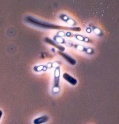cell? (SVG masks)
Wrapping results in <instances>:
<instances>
[{
	"instance_id": "obj_1",
	"label": "cell",
	"mask_w": 119,
	"mask_h": 124,
	"mask_svg": "<svg viewBox=\"0 0 119 124\" xmlns=\"http://www.w3.org/2000/svg\"><path fill=\"white\" fill-rule=\"evenodd\" d=\"M26 21L32 25L42 27L43 28L47 29H69L73 31H80L81 29L79 27L76 28H69L67 27H63L61 26H56L53 24H48L46 22H42L41 21H38L36 19L32 17L31 16H28L25 19Z\"/></svg>"
},
{
	"instance_id": "obj_2",
	"label": "cell",
	"mask_w": 119,
	"mask_h": 124,
	"mask_svg": "<svg viewBox=\"0 0 119 124\" xmlns=\"http://www.w3.org/2000/svg\"><path fill=\"white\" fill-rule=\"evenodd\" d=\"M63 78L69 83L72 84L73 85H75L77 84V80L74 78H73L72 76L68 74L67 73H64L63 75Z\"/></svg>"
},
{
	"instance_id": "obj_3",
	"label": "cell",
	"mask_w": 119,
	"mask_h": 124,
	"mask_svg": "<svg viewBox=\"0 0 119 124\" xmlns=\"http://www.w3.org/2000/svg\"><path fill=\"white\" fill-rule=\"evenodd\" d=\"M49 120V118L47 115H44L35 119L34 121V124H42L47 122Z\"/></svg>"
},
{
	"instance_id": "obj_4",
	"label": "cell",
	"mask_w": 119,
	"mask_h": 124,
	"mask_svg": "<svg viewBox=\"0 0 119 124\" xmlns=\"http://www.w3.org/2000/svg\"><path fill=\"white\" fill-rule=\"evenodd\" d=\"M58 53L59 55H60L61 56H62L66 61H67L69 63H70L72 65H74L76 63V61L72 58L71 57L68 56L67 54L63 53L62 52H58Z\"/></svg>"
},
{
	"instance_id": "obj_5",
	"label": "cell",
	"mask_w": 119,
	"mask_h": 124,
	"mask_svg": "<svg viewBox=\"0 0 119 124\" xmlns=\"http://www.w3.org/2000/svg\"><path fill=\"white\" fill-rule=\"evenodd\" d=\"M45 41L47 43V44H49L53 46L56 47V48H57L58 49H59L60 51H63L65 50V48L64 47H62V46H59V45H58L57 44H56L51 39H49L48 38H46L45 39Z\"/></svg>"
},
{
	"instance_id": "obj_6",
	"label": "cell",
	"mask_w": 119,
	"mask_h": 124,
	"mask_svg": "<svg viewBox=\"0 0 119 124\" xmlns=\"http://www.w3.org/2000/svg\"><path fill=\"white\" fill-rule=\"evenodd\" d=\"M2 115V111L1 110H0V119L1 118Z\"/></svg>"
}]
</instances>
